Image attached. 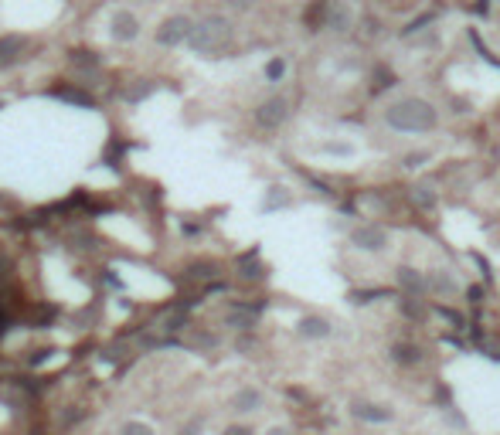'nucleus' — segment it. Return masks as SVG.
Wrapping results in <instances>:
<instances>
[{"mask_svg":"<svg viewBox=\"0 0 500 435\" xmlns=\"http://www.w3.org/2000/svg\"><path fill=\"white\" fill-rule=\"evenodd\" d=\"M385 123L398 133H425L436 126V109L429 106L425 99H398L385 109Z\"/></svg>","mask_w":500,"mask_h":435,"instance_id":"nucleus-1","label":"nucleus"},{"mask_svg":"<svg viewBox=\"0 0 500 435\" xmlns=\"http://www.w3.org/2000/svg\"><path fill=\"white\" fill-rule=\"evenodd\" d=\"M228 41H232V21L221 14H211L204 17L201 24H194L188 45L198 55H218L221 48H228Z\"/></svg>","mask_w":500,"mask_h":435,"instance_id":"nucleus-2","label":"nucleus"},{"mask_svg":"<svg viewBox=\"0 0 500 435\" xmlns=\"http://www.w3.org/2000/svg\"><path fill=\"white\" fill-rule=\"evenodd\" d=\"M191 31H194L191 17L174 14V17H167V21H164V24L156 28V45H164V48L184 45V41H191Z\"/></svg>","mask_w":500,"mask_h":435,"instance_id":"nucleus-3","label":"nucleus"},{"mask_svg":"<svg viewBox=\"0 0 500 435\" xmlns=\"http://www.w3.org/2000/svg\"><path fill=\"white\" fill-rule=\"evenodd\" d=\"M286 119H289V102L282 95H272V99H266L262 106L255 109V123L262 129H280Z\"/></svg>","mask_w":500,"mask_h":435,"instance_id":"nucleus-4","label":"nucleus"},{"mask_svg":"<svg viewBox=\"0 0 500 435\" xmlns=\"http://www.w3.org/2000/svg\"><path fill=\"white\" fill-rule=\"evenodd\" d=\"M351 242L364 252H381L388 245V235H385V228H378V225H361V228H354Z\"/></svg>","mask_w":500,"mask_h":435,"instance_id":"nucleus-5","label":"nucleus"},{"mask_svg":"<svg viewBox=\"0 0 500 435\" xmlns=\"http://www.w3.org/2000/svg\"><path fill=\"white\" fill-rule=\"evenodd\" d=\"M351 415L361 419V421H378V425L395 419V412H391V408H385V404H371V402H354V404H351Z\"/></svg>","mask_w":500,"mask_h":435,"instance_id":"nucleus-6","label":"nucleus"},{"mask_svg":"<svg viewBox=\"0 0 500 435\" xmlns=\"http://www.w3.org/2000/svg\"><path fill=\"white\" fill-rule=\"evenodd\" d=\"M140 34V21L129 14V11H119V14L112 17V38L116 41H133Z\"/></svg>","mask_w":500,"mask_h":435,"instance_id":"nucleus-7","label":"nucleus"},{"mask_svg":"<svg viewBox=\"0 0 500 435\" xmlns=\"http://www.w3.org/2000/svg\"><path fill=\"white\" fill-rule=\"evenodd\" d=\"M398 282H402V289H405L408 296H422L425 289H429V279H425V276H419L415 269H408V265H402V269H398Z\"/></svg>","mask_w":500,"mask_h":435,"instance_id":"nucleus-8","label":"nucleus"},{"mask_svg":"<svg viewBox=\"0 0 500 435\" xmlns=\"http://www.w3.org/2000/svg\"><path fill=\"white\" fill-rule=\"evenodd\" d=\"M24 51V38L21 34H4L0 38V65H14Z\"/></svg>","mask_w":500,"mask_h":435,"instance_id":"nucleus-9","label":"nucleus"},{"mask_svg":"<svg viewBox=\"0 0 500 435\" xmlns=\"http://www.w3.org/2000/svg\"><path fill=\"white\" fill-rule=\"evenodd\" d=\"M232 408L235 412H242V415H245V412H255V408H262V394H259L255 388H242L232 398Z\"/></svg>","mask_w":500,"mask_h":435,"instance_id":"nucleus-10","label":"nucleus"},{"mask_svg":"<svg viewBox=\"0 0 500 435\" xmlns=\"http://www.w3.org/2000/svg\"><path fill=\"white\" fill-rule=\"evenodd\" d=\"M225 320H228V326H235V330H249V326L255 323V310H252V306H242V303H235Z\"/></svg>","mask_w":500,"mask_h":435,"instance_id":"nucleus-11","label":"nucleus"},{"mask_svg":"<svg viewBox=\"0 0 500 435\" xmlns=\"http://www.w3.org/2000/svg\"><path fill=\"white\" fill-rule=\"evenodd\" d=\"M299 333L303 337H313V340H320V337H327L330 333V323L324 316H303L299 320Z\"/></svg>","mask_w":500,"mask_h":435,"instance_id":"nucleus-12","label":"nucleus"},{"mask_svg":"<svg viewBox=\"0 0 500 435\" xmlns=\"http://www.w3.org/2000/svg\"><path fill=\"white\" fill-rule=\"evenodd\" d=\"M429 289H432V293H442V296H453L456 289H459V282L453 279V272H442V269H439V272L429 276Z\"/></svg>","mask_w":500,"mask_h":435,"instance_id":"nucleus-13","label":"nucleus"},{"mask_svg":"<svg viewBox=\"0 0 500 435\" xmlns=\"http://www.w3.org/2000/svg\"><path fill=\"white\" fill-rule=\"evenodd\" d=\"M51 95L62 99V102H72V106H85V109L95 106V99L89 92H82V89H51Z\"/></svg>","mask_w":500,"mask_h":435,"instance_id":"nucleus-14","label":"nucleus"},{"mask_svg":"<svg viewBox=\"0 0 500 435\" xmlns=\"http://www.w3.org/2000/svg\"><path fill=\"white\" fill-rule=\"evenodd\" d=\"M412 201L429 211V208H436L439 198H436V190H432V184H415V187H412Z\"/></svg>","mask_w":500,"mask_h":435,"instance_id":"nucleus-15","label":"nucleus"},{"mask_svg":"<svg viewBox=\"0 0 500 435\" xmlns=\"http://www.w3.org/2000/svg\"><path fill=\"white\" fill-rule=\"evenodd\" d=\"M330 28H337V31H347V28H351V7L341 4V0L330 7Z\"/></svg>","mask_w":500,"mask_h":435,"instance_id":"nucleus-16","label":"nucleus"},{"mask_svg":"<svg viewBox=\"0 0 500 435\" xmlns=\"http://www.w3.org/2000/svg\"><path fill=\"white\" fill-rule=\"evenodd\" d=\"M154 89H156V82H150V78H140L137 85H129V89H126V99H129V102H143V99L154 92Z\"/></svg>","mask_w":500,"mask_h":435,"instance_id":"nucleus-17","label":"nucleus"},{"mask_svg":"<svg viewBox=\"0 0 500 435\" xmlns=\"http://www.w3.org/2000/svg\"><path fill=\"white\" fill-rule=\"evenodd\" d=\"M391 358L398 360V364H415V360H419V347H408V343H395V347H391Z\"/></svg>","mask_w":500,"mask_h":435,"instance_id":"nucleus-18","label":"nucleus"},{"mask_svg":"<svg viewBox=\"0 0 500 435\" xmlns=\"http://www.w3.org/2000/svg\"><path fill=\"white\" fill-rule=\"evenodd\" d=\"M72 65L85 68V72H92V68H99V58H95L92 51H72Z\"/></svg>","mask_w":500,"mask_h":435,"instance_id":"nucleus-19","label":"nucleus"},{"mask_svg":"<svg viewBox=\"0 0 500 435\" xmlns=\"http://www.w3.org/2000/svg\"><path fill=\"white\" fill-rule=\"evenodd\" d=\"M191 276H194V279H211V276H218V265L198 262V265H191Z\"/></svg>","mask_w":500,"mask_h":435,"instance_id":"nucleus-20","label":"nucleus"},{"mask_svg":"<svg viewBox=\"0 0 500 435\" xmlns=\"http://www.w3.org/2000/svg\"><path fill=\"white\" fill-rule=\"evenodd\" d=\"M252 259H255V252H249V255L242 259V276H245V279H259V276H262V269L252 262Z\"/></svg>","mask_w":500,"mask_h":435,"instance_id":"nucleus-21","label":"nucleus"},{"mask_svg":"<svg viewBox=\"0 0 500 435\" xmlns=\"http://www.w3.org/2000/svg\"><path fill=\"white\" fill-rule=\"evenodd\" d=\"M282 75H286V62H282V58H272V62L266 65V78L269 82H280Z\"/></svg>","mask_w":500,"mask_h":435,"instance_id":"nucleus-22","label":"nucleus"},{"mask_svg":"<svg viewBox=\"0 0 500 435\" xmlns=\"http://www.w3.org/2000/svg\"><path fill=\"white\" fill-rule=\"evenodd\" d=\"M123 435H154V429H150L147 421H126Z\"/></svg>","mask_w":500,"mask_h":435,"instance_id":"nucleus-23","label":"nucleus"},{"mask_svg":"<svg viewBox=\"0 0 500 435\" xmlns=\"http://www.w3.org/2000/svg\"><path fill=\"white\" fill-rule=\"evenodd\" d=\"M201 429H204V419H191L177 435H201Z\"/></svg>","mask_w":500,"mask_h":435,"instance_id":"nucleus-24","label":"nucleus"},{"mask_svg":"<svg viewBox=\"0 0 500 435\" xmlns=\"http://www.w3.org/2000/svg\"><path fill=\"white\" fill-rule=\"evenodd\" d=\"M276 204H289V194H282V187H272V198L266 201V208H276Z\"/></svg>","mask_w":500,"mask_h":435,"instance_id":"nucleus-25","label":"nucleus"},{"mask_svg":"<svg viewBox=\"0 0 500 435\" xmlns=\"http://www.w3.org/2000/svg\"><path fill=\"white\" fill-rule=\"evenodd\" d=\"M425 156H429V154H408L405 156V167H422Z\"/></svg>","mask_w":500,"mask_h":435,"instance_id":"nucleus-26","label":"nucleus"},{"mask_svg":"<svg viewBox=\"0 0 500 435\" xmlns=\"http://www.w3.org/2000/svg\"><path fill=\"white\" fill-rule=\"evenodd\" d=\"M225 435H252V429H249V425H228Z\"/></svg>","mask_w":500,"mask_h":435,"instance_id":"nucleus-27","label":"nucleus"},{"mask_svg":"<svg viewBox=\"0 0 500 435\" xmlns=\"http://www.w3.org/2000/svg\"><path fill=\"white\" fill-rule=\"evenodd\" d=\"M228 4H232L235 11H249L252 7V0H228Z\"/></svg>","mask_w":500,"mask_h":435,"instance_id":"nucleus-28","label":"nucleus"},{"mask_svg":"<svg viewBox=\"0 0 500 435\" xmlns=\"http://www.w3.org/2000/svg\"><path fill=\"white\" fill-rule=\"evenodd\" d=\"M269 435H286V429H272V432H269Z\"/></svg>","mask_w":500,"mask_h":435,"instance_id":"nucleus-29","label":"nucleus"}]
</instances>
